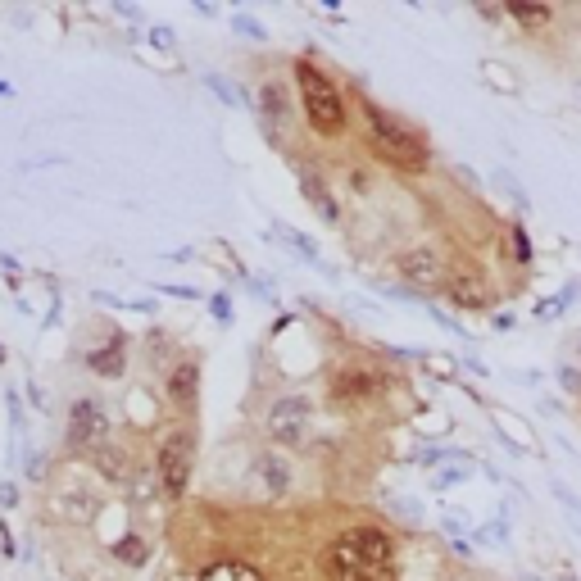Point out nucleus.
I'll return each mask as SVG.
<instances>
[{
  "label": "nucleus",
  "mask_w": 581,
  "mask_h": 581,
  "mask_svg": "<svg viewBox=\"0 0 581 581\" xmlns=\"http://www.w3.org/2000/svg\"><path fill=\"white\" fill-rule=\"evenodd\" d=\"M296 91L309 128L318 137H341L345 123H350V109H345V96L332 82V73H323L314 60H296Z\"/></svg>",
  "instance_id": "nucleus-1"
},
{
  "label": "nucleus",
  "mask_w": 581,
  "mask_h": 581,
  "mask_svg": "<svg viewBox=\"0 0 581 581\" xmlns=\"http://www.w3.org/2000/svg\"><path fill=\"white\" fill-rule=\"evenodd\" d=\"M364 128H368V146H373L377 155L386 159V164L409 168V173L427 164V141H423V132H414L404 119L386 114V109L373 105V100L364 105Z\"/></svg>",
  "instance_id": "nucleus-2"
},
{
  "label": "nucleus",
  "mask_w": 581,
  "mask_h": 581,
  "mask_svg": "<svg viewBox=\"0 0 581 581\" xmlns=\"http://www.w3.org/2000/svg\"><path fill=\"white\" fill-rule=\"evenodd\" d=\"M100 509H105V491L87 473H60L50 482V495H46L50 522H60V527H91L100 518Z\"/></svg>",
  "instance_id": "nucleus-3"
},
{
  "label": "nucleus",
  "mask_w": 581,
  "mask_h": 581,
  "mask_svg": "<svg viewBox=\"0 0 581 581\" xmlns=\"http://www.w3.org/2000/svg\"><path fill=\"white\" fill-rule=\"evenodd\" d=\"M268 441L273 450H305L314 436V400L305 391H286L268 409Z\"/></svg>",
  "instance_id": "nucleus-4"
},
{
  "label": "nucleus",
  "mask_w": 581,
  "mask_h": 581,
  "mask_svg": "<svg viewBox=\"0 0 581 581\" xmlns=\"http://www.w3.org/2000/svg\"><path fill=\"white\" fill-rule=\"evenodd\" d=\"M191 473H196V432L191 427H173L159 441V459H155V482L164 495L178 500L191 486Z\"/></svg>",
  "instance_id": "nucleus-5"
},
{
  "label": "nucleus",
  "mask_w": 581,
  "mask_h": 581,
  "mask_svg": "<svg viewBox=\"0 0 581 581\" xmlns=\"http://www.w3.org/2000/svg\"><path fill=\"white\" fill-rule=\"evenodd\" d=\"M355 541V554H359V577L364 581H395V541L386 527L377 522H364L355 532H345Z\"/></svg>",
  "instance_id": "nucleus-6"
},
{
  "label": "nucleus",
  "mask_w": 581,
  "mask_h": 581,
  "mask_svg": "<svg viewBox=\"0 0 581 581\" xmlns=\"http://www.w3.org/2000/svg\"><path fill=\"white\" fill-rule=\"evenodd\" d=\"M69 445L73 450H91L109 445V409L96 400V395H78L69 409Z\"/></svg>",
  "instance_id": "nucleus-7"
},
{
  "label": "nucleus",
  "mask_w": 581,
  "mask_h": 581,
  "mask_svg": "<svg viewBox=\"0 0 581 581\" xmlns=\"http://www.w3.org/2000/svg\"><path fill=\"white\" fill-rule=\"evenodd\" d=\"M400 277L418 291H445L450 286V268H445V255L436 246H409L400 259H395Z\"/></svg>",
  "instance_id": "nucleus-8"
},
{
  "label": "nucleus",
  "mask_w": 581,
  "mask_h": 581,
  "mask_svg": "<svg viewBox=\"0 0 581 581\" xmlns=\"http://www.w3.org/2000/svg\"><path fill=\"white\" fill-rule=\"evenodd\" d=\"M255 114L259 123H264V132L273 141H282V128H291V119H296V109H291V87H286L282 78H268L259 82V100H255Z\"/></svg>",
  "instance_id": "nucleus-9"
},
{
  "label": "nucleus",
  "mask_w": 581,
  "mask_h": 581,
  "mask_svg": "<svg viewBox=\"0 0 581 581\" xmlns=\"http://www.w3.org/2000/svg\"><path fill=\"white\" fill-rule=\"evenodd\" d=\"M255 477H259V486H264L268 500H282V495L296 491V468H291V459H286L282 450H259L255 454Z\"/></svg>",
  "instance_id": "nucleus-10"
},
{
  "label": "nucleus",
  "mask_w": 581,
  "mask_h": 581,
  "mask_svg": "<svg viewBox=\"0 0 581 581\" xmlns=\"http://www.w3.org/2000/svg\"><path fill=\"white\" fill-rule=\"evenodd\" d=\"M296 173H300V196L309 200V209H314L318 218H327V223H336V218H341V205H336V196H332V187H327V178L318 173L314 164H296Z\"/></svg>",
  "instance_id": "nucleus-11"
},
{
  "label": "nucleus",
  "mask_w": 581,
  "mask_h": 581,
  "mask_svg": "<svg viewBox=\"0 0 581 581\" xmlns=\"http://www.w3.org/2000/svg\"><path fill=\"white\" fill-rule=\"evenodd\" d=\"M168 400L178 404V409H196L200 400V364L196 359H178L173 373H168Z\"/></svg>",
  "instance_id": "nucleus-12"
},
{
  "label": "nucleus",
  "mask_w": 581,
  "mask_h": 581,
  "mask_svg": "<svg viewBox=\"0 0 581 581\" xmlns=\"http://www.w3.org/2000/svg\"><path fill=\"white\" fill-rule=\"evenodd\" d=\"M377 395V377L368 368H345L341 377L332 382V400L336 404H364Z\"/></svg>",
  "instance_id": "nucleus-13"
},
{
  "label": "nucleus",
  "mask_w": 581,
  "mask_h": 581,
  "mask_svg": "<svg viewBox=\"0 0 581 581\" xmlns=\"http://www.w3.org/2000/svg\"><path fill=\"white\" fill-rule=\"evenodd\" d=\"M445 296L454 300V309H486L491 305V291H486L482 277H450V286H445Z\"/></svg>",
  "instance_id": "nucleus-14"
},
{
  "label": "nucleus",
  "mask_w": 581,
  "mask_h": 581,
  "mask_svg": "<svg viewBox=\"0 0 581 581\" xmlns=\"http://www.w3.org/2000/svg\"><path fill=\"white\" fill-rule=\"evenodd\" d=\"M87 368L96 377H123V368H128V350H123V341L114 336L109 345H100V350H91L87 355Z\"/></svg>",
  "instance_id": "nucleus-15"
},
{
  "label": "nucleus",
  "mask_w": 581,
  "mask_h": 581,
  "mask_svg": "<svg viewBox=\"0 0 581 581\" xmlns=\"http://www.w3.org/2000/svg\"><path fill=\"white\" fill-rule=\"evenodd\" d=\"M91 459H96L100 477H109V482H132V477H137V473H132V463H128V454L114 450V445H100Z\"/></svg>",
  "instance_id": "nucleus-16"
},
{
  "label": "nucleus",
  "mask_w": 581,
  "mask_h": 581,
  "mask_svg": "<svg viewBox=\"0 0 581 581\" xmlns=\"http://www.w3.org/2000/svg\"><path fill=\"white\" fill-rule=\"evenodd\" d=\"M114 559L119 563H128V568H141V563L150 559V545H146V536H137V532H128L119 545H114Z\"/></svg>",
  "instance_id": "nucleus-17"
},
{
  "label": "nucleus",
  "mask_w": 581,
  "mask_h": 581,
  "mask_svg": "<svg viewBox=\"0 0 581 581\" xmlns=\"http://www.w3.org/2000/svg\"><path fill=\"white\" fill-rule=\"evenodd\" d=\"M200 581H264V572H255L250 563H214Z\"/></svg>",
  "instance_id": "nucleus-18"
},
{
  "label": "nucleus",
  "mask_w": 581,
  "mask_h": 581,
  "mask_svg": "<svg viewBox=\"0 0 581 581\" xmlns=\"http://www.w3.org/2000/svg\"><path fill=\"white\" fill-rule=\"evenodd\" d=\"M504 19H518V23H550L554 10L550 5H504Z\"/></svg>",
  "instance_id": "nucleus-19"
},
{
  "label": "nucleus",
  "mask_w": 581,
  "mask_h": 581,
  "mask_svg": "<svg viewBox=\"0 0 581 581\" xmlns=\"http://www.w3.org/2000/svg\"><path fill=\"white\" fill-rule=\"evenodd\" d=\"M277 237H282L286 246H296L305 264H318V246H314V241H309V237H300V232H291V227H277Z\"/></svg>",
  "instance_id": "nucleus-20"
},
{
  "label": "nucleus",
  "mask_w": 581,
  "mask_h": 581,
  "mask_svg": "<svg viewBox=\"0 0 581 581\" xmlns=\"http://www.w3.org/2000/svg\"><path fill=\"white\" fill-rule=\"evenodd\" d=\"M509 237H513V259H518V264H532V241H527V232L513 223Z\"/></svg>",
  "instance_id": "nucleus-21"
},
{
  "label": "nucleus",
  "mask_w": 581,
  "mask_h": 581,
  "mask_svg": "<svg viewBox=\"0 0 581 581\" xmlns=\"http://www.w3.org/2000/svg\"><path fill=\"white\" fill-rule=\"evenodd\" d=\"M232 28H237L241 37H250V41H264V23L250 19V14H237V19H232Z\"/></svg>",
  "instance_id": "nucleus-22"
},
{
  "label": "nucleus",
  "mask_w": 581,
  "mask_h": 581,
  "mask_svg": "<svg viewBox=\"0 0 581 581\" xmlns=\"http://www.w3.org/2000/svg\"><path fill=\"white\" fill-rule=\"evenodd\" d=\"M205 82H209V87H214V91H218V96H223V100H227V105H241V96H237V91H232V87H227V78H218V73H209V78H205Z\"/></svg>",
  "instance_id": "nucleus-23"
},
{
  "label": "nucleus",
  "mask_w": 581,
  "mask_h": 581,
  "mask_svg": "<svg viewBox=\"0 0 581 581\" xmlns=\"http://www.w3.org/2000/svg\"><path fill=\"white\" fill-rule=\"evenodd\" d=\"M209 309H214L218 323H232V305H227V296H214V300H209Z\"/></svg>",
  "instance_id": "nucleus-24"
},
{
  "label": "nucleus",
  "mask_w": 581,
  "mask_h": 581,
  "mask_svg": "<svg viewBox=\"0 0 581 581\" xmlns=\"http://www.w3.org/2000/svg\"><path fill=\"white\" fill-rule=\"evenodd\" d=\"M28 477H32V482L46 477V454H32V459H28Z\"/></svg>",
  "instance_id": "nucleus-25"
},
{
  "label": "nucleus",
  "mask_w": 581,
  "mask_h": 581,
  "mask_svg": "<svg viewBox=\"0 0 581 581\" xmlns=\"http://www.w3.org/2000/svg\"><path fill=\"white\" fill-rule=\"evenodd\" d=\"M463 482V468H445V473H441V482H436V486H441V491H445V486H459Z\"/></svg>",
  "instance_id": "nucleus-26"
},
{
  "label": "nucleus",
  "mask_w": 581,
  "mask_h": 581,
  "mask_svg": "<svg viewBox=\"0 0 581 581\" xmlns=\"http://www.w3.org/2000/svg\"><path fill=\"white\" fill-rule=\"evenodd\" d=\"M350 187H355L359 196H364V191H368V173H364V168H350Z\"/></svg>",
  "instance_id": "nucleus-27"
},
{
  "label": "nucleus",
  "mask_w": 581,
  "mask_h": 581,
  "mask_svg": "<svg viewBox=\"0 0 581 581\" xmlns=\"http://www.w3.org/2000/svg\"><path fill=\"white\" fill-rule=\"evenodd\" d=\"M150 41H155V46H173V32H168V28H150Z\"/></svg>",
  "instance_id": "nucleus-28"
},
{
  "label": "nucleus",
  "mask_w": 581,
  "mask_h": 581,
  "mask_svg": "<svg viewBox=\"0 0 581 581\" xmlns=\"http://www.w3.org/2000/svg\"><path fill=\"white\" fill-rule=\"evenodd\" d=\"M0 554H14V541H10V532L0 527Z\"/></svg>",
  "instance_id": "nucleus-29"
}]
</instances>
